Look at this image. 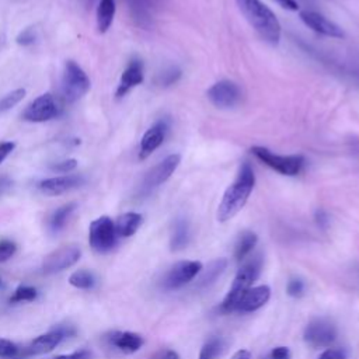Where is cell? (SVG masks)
Instances as JSON below:
<instances>
[{
	"mask_svg": "<svg viewBox=\"0 0 359 359\" xmlns=\"http://www.w3.org/2000/svg\"><path fill=\"white\" fill-rule=\"evenodd\" d=\"M69 283L77 289H91L95 285V278L90 271H76L69 276Z\"/></svg>",
	"mask_w": 359,
	"mask_h": 359,
	"instance_id": "cell-27",
	"label": "cell"
},
{
	"mask_svg": "<svg viewBox=\"0 0 359 359\" xmlns=\"http://www.w3.org/2000/svg\"><path fill=\"white\" fill-rule=\"evenodd\" d=\"M144 79V70H143V62L140 59H132L126 69L123 70L118 88H116V98H122L126 95L133 87L139 86L143 83Z\"/></svg>",
	"mask_w": 359,
	"mask_h": 359,
	"instance_id": "cell-17",
	"label": "cell"
},
{
	"mask_svg": "<svg viewBox=\"0 0 359 359\" xmlns=\"http://www.w3.org/2000/svg\"><path fill=\"white\" fill-rule=\"evenodd\" d=\"M280 7L290 10V11H297L299 10V4L296 0H275Z\"/></svg>",
	"mask_w": 359,
	"mask_h": 359,
	"instance_id": "cell-41",
	"label": "cell"
},
{
	"mask_svg": "<svg viewBox=\"0 0 359 359\" xmlns=\"http://www.w3.org/2000/svg\"><path fill=\"white\" fill-rule=\"evenodd\" d=\"M158 359H180V355H178L175 351L167 349V351H164V352L160 353Z\"/></svg>",
	"mask_w": 359,
	"mask_h": 359,
	"instance_id": "cell-44",
	"label": "cell"
},
{
	"mask_svg": "<svg viewBox=\"0 0 359 359\" xmlns=\"http://www.w3.org/2000/svg\"><path fill=\"white\" fill-rule=\"evenodd\" d=\"M168 129H170V121L167 118H161L144 132L140 140V149H139L140 160L147 158L156 149H158L163 144L168 133Z\"/></svg>",
	"mask_w": 359,
	"mask_h": 359,
	"instance_id": "cell-13",
	"label": "cell"
},
{
	"mask_svg": "<svg viewBox=\"0 0 359 359\" xmlns=\"http://www.w3.org/2000/svg\"><path fill=\"white\" fill-rule=\"evenodd\" d=\"M115 223L108 216H101L91 222L88 230L90 247L97 252H108L116 244Z\"/></svg>",
	"mask_w": 359,
	"mask_h": 359,
	"instance_id": "cell-6",
	"label": "cell"
},
{
	"mask_svg": "<svg viewBox=\"0 0 359 359\" xmlns=\"http://www.w3.org/2000/svg\"><path fill=\"white\" fill-rule=\"evenodd\" d=\"M188 238H189L188 223L185 220H177L174 226L172 237H171V250L172 251L182 250L188 244Z\"/></svg>",
	"mask_w": 359,
	"mask_h": 359,
	"instance_id": "cell-26",
	"label": "cell"
},
{
	"mask_svg": "<svg viewBox=\"0 0 359 359\" xmlns=\"http://www.w3.org/2000/svg\"><path fill=\"white\" fill-rule=\"evenodd\" d=\"M337 338V327L327 318L310 321L304 330V341L313 348L330 346Z\"/></svg>",
	"mask_w": 359,
	"mask_h": 359,
	"instance_id": "cell-9",
	"label": "cell"
},
{
	"mask_svg": "<svg viewBox=\"0 0 359 359\" xmlns=\"http://www.w3.org/2000/svg\"><path fill=\"white\" fill-rule=\"evenodd\" d=\"M0 283H1V280H0Z\"/></svg>",
	"mask_w": 359,
	"mask_h": 359,
	"instance_id": "cell-46",
	"label": "cell"
},
{
	"mask_svg": "<svg viewBox=\"0 0 359 359\" xmlns=\"http://www.w3.org/2000/svg\"><path fill=\"white\" fill-rule=\"evenodd\" d=\"M300 20L314 32L328 36V38H344L345 34L342 31V28L335 24L334 21L328 20L327 17H324L320 13L316 11H302L300 13Z\"/></svg>",
	"mask_w": 359,
	"mask_h": 359,
	"instance_id": "cell-14",
	"label": "cell"
},
{
	"mask_svg": "<svg viewBox=\"0 0 359 359\" xmlns=\"http://www.w3.org/2000/svg\"><path fill=\"white\" fill-rule=\"evenodd\" d=\"M25 95V90L24 88H17L8 94H6L3 98H0V114L7 112L8 109H11L13 107H15Z\"/></svg>",
	"mask_w": 359,
	"mask_h": 359,
	"instance_id": "cell-29",
	"label": "cell"
},
{
	"mask_svg": "<svg viewBox=\"0 0 359 359\" xmlns=\"http://www.w3.org/2000/svg\"><path fill=\"white\" fill-rule=\"evenodd\" d=\"M227 266V261L224 258H217L215 261H212L208 266V269L203 272V275L201 276L199 282H198V286L199 287H206L209 285H212L222 273L223 271L226 269Z\"/></svg>",
	"mask_w": 359,
	"mask_h": 359,
	"instance_id": "cell-25",
	"label": "cell"
},
{
	"mask_svg": "<svg viewBox=\"0 0 359 359\" xmlns=\"http://www.w3.org/2000/svg\"><path fill=\"white\" fill-rule=\"evenodd\" d=\"M318 359H346V352L338 348H330L324 351Z\"/></svg>",
	"mask_w": 359,
	"mask_h": 359,
	"instance_id": "cell-37",
	"label": "cell"
},
{
	"mask_svg": "<svg viewBox=\"0 0 359 359\" xmlns=\"http://www.w3.org/2000/svg\"><path fill=\"white\" fill-rule=\"evenodd\" d=\"M261 266H262V259H261L259 255H255L250 261H247L237 271V273L234 276V280L230 286V290H229V293L226 294L224 300L220 304V311L222 313L236 311L237 304H238L241 296L244 294V292L248 290L251 287V285L259 276Z\"/></svg>",
	"mask_w": 359,
	"mask_h": 359,
	"instance_id": "cell-3",
	"label": "cell"
},
{
	"mask_svg": "<svg viewBox=\"0 0 359 359\" xmlns=\"http://www.w3.org/2000/svg\"><path fill=\"white\" fill-rule=\"evenodd\" d=\"M251 153L266 167L272 168L273 171L286 175V177H294L300 174L303 170L306 160L300 154H292V156H282L271 151L266 147L262 146H254L251 147Z\"/></svg>",
	"mask_w": 359,
	"mask_h": 359,
	"instance_id": "cell-4",
	"label": "cell"
},
{
	"mask_svg": "<svg viewBox=\"0 0 359 359\" xmlns=\"http://www.w3.org/2000/svg\"><path fill=\"white\" fill-rule=\"evenodd\" d=\"M38 297V290L34 286L20 285L13 296L10 297V303H21V302H34Z\"/></svg>",
	"mask_w": 359,
	"mask_h": 359,
	"instance_id": "cell-28",
	"label": "cell"
},
{
	"mask_svg": "<svg viewBox=\"0 0 359 359\" xmlns=\"http://www.w3.org/2000/svg\"><path fill=\"white\" fill-rule=\"evenodd\" d=\"M11 188V180L8 177H0V195L6 194Z\"/></svg>",
	"mask_w": 359,
	"mask_h": 359,
	"instance_id": "cell-43",
	"label": "cell"
},
{
	"mask_svg": "<svg viewBox=\"0 0 359 359\" xmlns=\"http://www.w3.org/2000/svg\"><path fill=\"white\" fill-rule=\"evenodd\" d=\"M70 332L65 328H55L45 334L38 335L31 341V344L27 348L28 355H43L50 351H53Z\"/></svg>",
	"mask_w": 359,
	"mask_h": 359,
	"instance_id": "cell-16",
	"label": "cell"
},
{
	"mask_svg": "<svg viewBox=\"0 0 359 359\" xmlns=\"http://www.w3.org/2000/svg\"><path fill=\"white\" fill-rule=\"evenodd\" d=\"M90 79L86 72L73 60L66 62L62 77V93L67 102L80 100L90 90Z\"/></svg>",
	"mask_w": 359,
	"mask_h": 359,
	"instance_id": "cell-5",
	"label": "cell"
},
{
	"mask_svg": "<svg viewBox=\"0 0 359 359\" xmlns=\"http://www.w3.org/2000/svg\"><path fill=\"white\" fill-rule=\"evenodd\" d=\"M202 271V264L199 261H181L177 262L165 273L163 279V286L167 290L178 289L189 283Z\"/></svg>",
	"mask_w": 359,
	"mask_h": 359,
	"instance_id": "cell-12",
	"label": "cell"
},
{
	"mask_svg": "<svg viewBox=\"0 0 359 359\" xmlns=\"http://www.w3.org/2000/svg\"><path fill=\"white\" fill-rule=\"evenodd\" d=\"M60 114V107L49 93L35 98L22 112V119L28 122H46Z\"/></svg>",
	"mask_w": 359,
	"mask_h": 359,
	"instance_id": "cell-8",
	"label": "cell"
},
{
	"mask_svg": "<svg viewBox=\"0 0 359 359\" xmlns=\"http://www.w3.org/2000/svg\"><path fill=\"white\" fill-rule=\"evenodd\" d=\"M84 184V178L81 175L69 174V175H60V177H52L46 178L38 182V189L45 195H60L65 192H69L72 189H76Z\"/></svg>",
	"mask_w": 359,
	"mask_h": 359,
	"instance_id": "cell-15",
	"label": "cell"
},
{
	"mask_svg": "<svg viewBox=\"0 0 359 359\" xmlns=\"http://www.w3.org/2000/svg\"><path fill=\"white\" fill-rule=\"evenodd\" d=\"M76 206H77V205H76L74 202H70V203H66V205L57 208V209L50 215V217H49V229H50L53 233L60 231V230L66 226V223H67L69 217L72 216V213L74 212Z\"/></svg>",
	"mask_w": 359,
	"mask_h": 359,
	"instance_id": "cell-23",
	"label": "cell"
},
{
	"mask_svg": "<svg viewBox=\"0 0 359 359\" xmlns=\"http://www.w3.org/2000/svg\"><path fill=\"white\" fill-rule=\"evenodd\" d=\"M181 163V156L174 153L167 156L163 161H160L157 165H154L144 177L142 187H140V192L143 195L150 194L154 188L160 187L161 184H164L177 170V167Z\"/></svg>",
	"mask_w": 359,
	"mask_h": 359,
	"instance_id": "cell-7",
	"label": "cell"
},
{
	"mask_svg": "<svg viewBox=\"0 0 359 359\" xmlns=\"http://www.w3.org/2000/svg\"><path fill=\"white\" fill-rule=\"evenodd\" d=\"M271 297V289L266 285H261L257 287H250L248 290L244 292V294L241 296L236 311H241V313H250V311H255L259 307H262Z\"/></svg>",
	"mask_w": 359,
	"mask_h": 359,
	"instance_id": "cell-18",
	"label": "cell"
},
{
	"mask_svg": "<svg viewBox=\"0 0 359 359\" xmlns=\"http://www.w3.org/2000/svg\"><path fill=\"white\" fill-rule=\"evenodd\" d=\"M52 359H91V353L86 349L83 351H76L72 353H65V355H57Z\"/></svg>",
	"mask_w": 359,
	"mask_h": 359,
	"instance_id": "cell-39",
	"label": "cell"
},
{
	"mask_svg": "<svg viewBox=\"0 0 359 359\" xmlns=\"http://www.w3.org/2000/svg\"><path fill=\"white\" fill-rule=\"evenodd\" d=\"M136 25L149 28L151 25V4L154 0H125Z\"/></svg>",
	"mask_w": 359,
	"mask_h": 359,
	"instance_id": "cell-20",
	"label": "cell"
},
{
	"mask_svg": "<svg viewBox=\"0 0 359 359\" xmlns=\"http://www.w3.org/2000/svg\"><path fill=\"white\" fill-rule=\"evenodd\" d=\"M17 251V245L11 240H0V262L8 261Z\"/></svg>",
	"mask_w": 359,
	"mask_h": 359,
	"instance_id": "cell-32",
	"label": "cell"
},
{
	"mask_svg": "<svg viewBox=\"0 0 359 359\" xmlns=\"http://www.w3.org/2000/svg\"><path fill=\"white\" fill-rule=\"evenodd\" d=\"M181 77V70L177 66H171L168 69H165L164 72H161L157 77V84H160L161 87H168L175 84Z\"/></svg>",
	"mask_w": 359,
	"mask_h": 359,
	"instance_id": "cell-30",
	"label": "cell"
},
{
	"mask_svg": "<svg viewBox=\"0 0 359 359\" xmlns=\"http://www.w3.org/2000/svg\"><path fill=\"white\" fill-rule=\"evenodd\" d=\"M109 344L115 346L116 349L125 352V353H133L142 348L144 344V339L142 335L130 331H116L112 332L111 337L108 338Z\"/></svg>",
	"mask_w": 359,
	"mask_h": 359,
	"instance_id": "cell-19",
	"label": "cell"
},
{
	"mask_svg": "<svg viewBox=\"0 0 359 359\" xmlns=\"http://www.w3.org/2000/svg\"><path fill=\"white\" fill-rule=\"evenodd\" d=\"M14 143L13 142H1L0 143V163L14 150Z\"/></svg>",
	"mask_w": 359,
	"mask_h": 359,
	"instance_id": "cell-40",
	"label": "cell"
},
{
	"mask_svg": "<svg viewBox=\"0 0 359 359\" xmlns=\"http://www.w3.org/2000/svg\"><path fill=\"white\" fill-rule=\"evenodd\" d=\"M286 292L292 297H300L304 293V282L302 279H299V278H292L287 282Z\"/></svg>",
	"mask_w": 359,
	"mask_h": 359,
	"instance_id": "cell-33",
	"label": "cell"
},
{
	"mask_svg": "<svg viewBox=\"0 0 359 359\" xmlns=\"http://www.w3.org/2000/svg\"><path fill=\"white\" fill-rule=\"evenodd\" d=\"M266 359H290V351L286 346H276L269 352Z\"/></svg>",
	"mask_w": 359,
	"mask_h": 359,
	"instance_id": "cell-38",
	"label": "cell"
},
{
	"mask_svg": "<svg viewBox=\"0 0 359 359\" xmlns=\"http://www.w3.org/2000/svg\"><path fill=\"white\" fill-rule=\"evenodd\" d=\"M143 217L140 213L136 212H126L121 215L115 223V231L118 237H130L133 236L137 229L140 227Z\"/></svg>",
	"mask_w": 359,
	"mask_h": 359,
	"instance_id": "cell-21",
	"label": "cell"
},
{
	"mask_svg": "<svg viewBox=\"0 0 359 359\" xmlns=\"http://www.w3.org/2000/svg\"><path fill=\"white\" fill-rule=\"evenodd\" d=\"M258 241V237L254 231H243L236 243V247H234V258L237 261H243L250 252L251 250L255 247Z\"/></svg>",
	"mask_w": 359,
	"mask_h": 359,
	"instance_id": "cell-24",
	"label": "cell"
},
{
	"mask_svg": "<svg viewBox=\"0 0 359 359\" xmlns=\"http://www.w3.org/2000/svg\"><path fill=\"white\" fill-rule=\"evenodd\" d=\"M34 42H35V32H34L32 28H25L17 36V43L18 45L28 46V45H32Z\"/></svg>",
	"mask_w": 359,
	"mask_h": 359,
	"instance_id": "cell-36",
	"label": "cell"
},
{
	"mask_svg": "<svg viewBox=\"0 0 359 359\" xmlns=\"http://www.w3.org/2000/svg\"><path fill=\"white\" fill-rule=\"evenodd\" d=\"M18 353V348L8 339H0V358H14Z\"/></svg>",
	"mask_w": 359,
	"mask_h": 359,
	"instance_id": "cell-34",
	"label": "cell"
},
{
	"mask_svg": "<svg viewBox=\"0 0 359 359\" xmlns=\"http://www.w3.org/2000/svg\"><path fill=\"white\" fill-rule=\"evenodd\" d=\"M255 185V174L250 163H243L236 180L224 191L217 206V220L227 222L234 217L248 201Z\"/></svg>",
	"mask_w": 359,
	"mask_h": 359,
	"instance_id": "cell-1",
	"label": "cell"
},
{
	"mask_svg": "<svg viewBox=\"0 0 359 359\" xmlns=\"http://www.w3.org/2000/svg\"><path fill=\"white\" fill-rule=\"evenodd\" d=\"M222 346V341L219 338H210L208 342L203 344L201 352H199V359H215V356L219 353Z\"/></svg>",
	"mask_w": 359,
	"mask_h": 359,
	"instance_id": "cell-31",
	"label": "cell"
},
{
	"mask_svg": "<svg viewBox=\"0 0 359 359\" xmlns=\"http://www.w3.org/2000/svg\"><path fill=\"white\" fill-rule=\"evenodd\" d=\"M241 14L258 35L271 45H278L280 41V22L275 13L261 0H236Z\"/></svg>",
	"mask_w": 359,
	"mask_h": 359,
	"instance_id": "cell-2",
	"label": "cell"
},
{
	"mask_svg": "<svg viewBox=\"0 0 359 359\" xmlns=\"http://www.w3.org/2000/svg\"><path fill=\"white\" fill-rule=\"evenodd\" d=\"M80 257L81 250L77 245H63L45 257L42 262V269L45 273L60 272L77 264Z\"/></svg>",
	"mask_w": 359,
	"mask_h": 359,
	"instance_id": "cell-11",
	"label": "cell"
},
{
	"mask_svg": "<svg viewBox=\"0 0 359 359\" xmlns=\"http://www.w3.org/2000/svg\"><path fill=\"white\" fill-rule=\"evenodd\" d=\"M231 359H251V355H250L248 351L240 349V351H237V352L233 355Z\"/></svg>",
	"mask_w": 359,
	"mask_h": 359,
	"instance_id": "cell-45",
	"label": "cell"
},
{
	"mask_svg": "<svg viewBox=\"0 0 359 359\" xmlns=\"http://www.w3.org/2000/svg\"><path fill=\"white\" fill-rule=\"evenodd\" d=\"M316 222H317V224H318L320 227L325 229L327 224H328V216H327V213H325L324 210H317V212H316Z\"/></svg>",
	"mask_w": 359,
	"mask_h": 359,
	"instance_id": "cell-42",
	"label": "cell"
},
{
	"mask_svg": "<svg viewBox=\"0 0 359 359\" xmlns=\"http://www.w3.org/2000/svg\"><path fill=\"white\" fill-rule=\"evenodd\" d=\"M208 100L217 108H233L241 101V88L230 80H220L206 91Z\"/></svg>",
	"mask_w": 359,
	"mask_h": 359,
	"instance_id": "cell-10",
	"label": "cell"
},
{
	"mask_svg": "<svg viewBox=\"0 0 359 359\" xmlns=\"http://www.w3.org/2000/svg\"><path fill=\"white\" fill-rule=\"evenodd\" d=\"M76 167H77V160H74V158L56 161V163L50 164V170L56 171V172H69V171L74 170Z\"/></svg>",
	"mask_w": 359,
	"mask_h": 359,
	"instance_id": "cell-35",
	"label": "cell"
},
{
	"mask_svg": "<svg viewBox=\"0 0 359 359\" xmlns=\"http://www.w3.org/2000/svg\"><path fill=\"white\" fill-rule=\"evenodd\" d=\"M115 0H100L97 7V27L100 32H107L115 15Z\"/></svg>",
	"mask_w": 359,
	"mask_h": 359,
	"instance_id": "cell-22",
	"label": "cell"
}]
</instances>
